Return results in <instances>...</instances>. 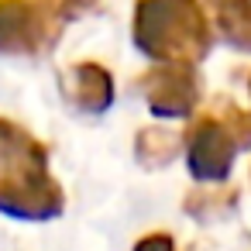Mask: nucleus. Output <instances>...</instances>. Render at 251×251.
<instances>
[{
	"mask_svg": "<svg viewBox=\"0 0 251 251\" xmlns=\"http://www.w3.org/2000/svg\"><path fill=\"white\" fill-rule=\"evenodd\" d=\"M97 4H100V0H66L69 14H83V11H93Z\"/></svg>",
	"mask_w": 251,
	"mask_h": 251,
	"instance_id": "nucleus-12",
	"label": "nucleus"
},
{
	"mask_svg": "<svg viewBox=\"0 0 251 251\" xmlns=\"http://www.w3.org/2000/svg\"><path fill=\"white\" fill-rule=\"evenodd\" d=\"M217 117L224 121V127L230 131V138L237 141V148H251V110H241L237 103L224 100V107H220Z\"/></svg>",
	"mask_w": 251,
	"mask_h": 251,
	"instance_id": "nucleus-10",
	"label": "nucleus"
},
{
	"mask_svg": "<svg viewBox=\"0 0 251 251\" xmlns=\"http://www.w3.org/2000/svg\"><path fill=\"white\" fill-rule=\"evenodd\" d=\"M248 93H251V79H248Z\"/></svg>",
	"mask_w": 251,
	"mask_h": 251,
	"instance_id": "nucleus-13",
	"label": "nucleus"
},
{
	"mask_svg": "<svg viewBox=\"0 0 251 251\" xmlns=\"http://www.w3.org/2000/svg\"><path fill=\"white\" fill-rule=\"evenodd\" d=\"M131 251H179V248H176V237H172V234L155 230V234H145L141 241H134Z\"/></svg>",
	"mask_w": 251,
	"mask_h": 251,
	"instance_id": "nucleus-11",
	"label": "nucleus"
},
{
	"mask_svg": "<svg viewBox=\"0 0 251 251\" xmlns=\"http://www.w3.org/2000/svg\"><path fill=\"white\" fill-rule=\"evenodd\" d=\"M182 210L196 224L224 220V217H230L237 210V189L234 186H200V189H189L186 200H182Z\"/></svg>",
	"mask_w": 251,
	"mask_h": 251,
	"instance_id": "nucleus-8",
	"label": "nucleus"
},
{
	"mask_svg": "<svg viewBox=\"0 0 251 251\" xmlns=\"http://www.w3.org/2000/svg\"><path fill=\"white\" fill-rule=\"evenodd\" d=\"M66 97L83 114H107L114 103V76L100 62H76L66 73Z\"/></svg>",
	"mask_w": 251,
	"mask_h": 251,
	"instance_id": "nucleus-6",
	"label": "nucleus"
},
{
	"mask_svg": "<svg viewBox=\"0 0 251 251\" xmlns=\"http://www.w3.org/2000/svg\"><path fill=\"white\" fill-rule=\"evenodd\" d=\"M148 110L162 121L193 117V110L203 100V79L193 62H158L148 69L138 83Z\"/></svg>",
	"mask_w": 251,
	"mask_h": 251,
	"instance_id": "nucleus-5",
	"label": "nucleus"
},
{
	"mask_svg": "<svg viewBox=\"0 0 251 251\" xmlns=\"http://www.w3.org/2000/svg\"><path fill=\"white\" fill-rule=\"evenodd\" d=\"M66 193L52 176L49 148L25 124L0 117V213L11 220L49 224L62 217Z\"/></svg>",
	"mask_w": 251,
	"mask_h": 251,
	"instance_id": "nucleus-1",
	"label": "nucleus"
},
{
	"mask_svg": "<svg viewBox=\"0 0 251 251\" xmlns=\"http://www.w3.org/2000/svg\"><path fill=\"white\" fill-rule=\"evenodd\" d=\"M220 38L234 52H251V0H206Z\"/></svg>",
	"mask_w": 251,
	"mask_h": 251,
	"instance_id": "nucleus-7",
	"label": "nucleus"
},
{
	"mask_svg": "<svg viewBox=\"0 0 251 251\" xmlns=\"http://www.w3.org/2000/svg\"><path fill=\"white\" fill-rule=\"evenodd\" d=\"M69 18L66 0H0V55H45Z\"/></svg>",
	"mask_w": 251,
	"mask_h": 251,
	"instance_id": "nucleus-3",
	"label": "nucleus"
},
{
	"mask_svg": "<svg viewBox=\"0 0 251 251\" xmlns=\"http://www.w3.org/2000/svg\"><path fill=\"white\" fill-rule=\"evenodd\" d=\"M182 151V134L165 131V127H141L134 134V158L145 169H165L172 165V158Z\"/></svg>",
	"mask_w": 251,
	"mask_h": 251,
	"instance_id": "nucleus-9",
	"label": "nucleus"
},
{
	"mask_svg": "<svg viewBox=\"0 0 251 251\" xmlns=\"http://www.w3.org/2000/svg\"><path fill=\"white\" fill-rule=\"evenodd\" d=\"M131 38L155 62H200L210 52V21L200 0H134Z\"/></svg>",
	"mask_w": 251,
	"mask_h": 251,
	"instance_id": "nucleus-2",
	"label": "nucleus"
},
{
	"mask_svg": "<svg viewBox=\"0 0 251 251\" xmlns=\"http://www.w3.org/2000/svg\"><path fill=\"white\" fill-rule=\"evenodd\" d=\"M182 151H186V169L196 182L224 186L234 172V158L241 148L217 114H200L182 131Z\"/></svg>",
	"mask_w": 251,
	"mask_h": 251,
	"instance_id": "nucleus-4",
	"label": "nucleus"
}]
</instances>
